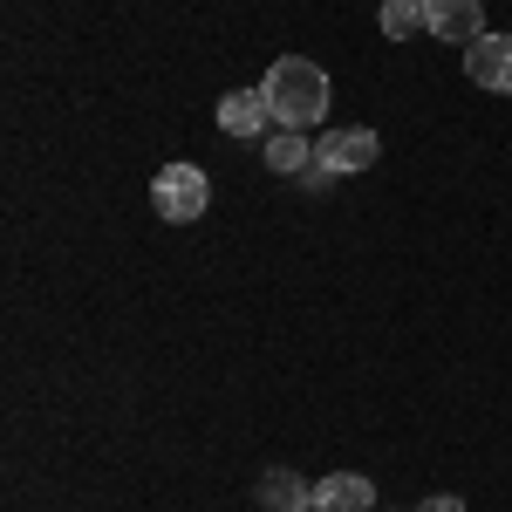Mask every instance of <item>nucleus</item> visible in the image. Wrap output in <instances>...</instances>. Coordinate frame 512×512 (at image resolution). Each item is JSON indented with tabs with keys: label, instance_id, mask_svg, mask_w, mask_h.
<instances>
[{
	"label": "nucleus",
	"instance_id": "f257e3e1",
	"mask_svg": "<svg viewBox=\"0 0 512 512\" xmlns=\"http://www.w3.org/2000/svg\"><path fill=\"white\" fill-rule=\"evenodd\" d=\"M260 89H267V103H274L280 130H308V123H321V110H328V76H321L308 55H280Z\"/></svg>",
	"mask_w": 512,
	"mask_h": 512
},
{
	"label": "nucleus",
	"instance_id": "f03ea898",
	"mask_svg": "<svg viewBox=\"0 0 512 512\" xmlns=\"http://www.w3.org/2000/svg\"><path fill=\"white\" fill-rule=\"evenodd\" d=\"M151 205H158V219H171V226H192V219H205V205H212V185H205L198 164H164L158 185H151Z\"/></svg>",
	"mask_w": 512,
	"mask_h": 512
},
{
	"label": "nucleus",
	"instance_id": "7ed1b4c3",
	"mask_svg": "<svg viewBox=\"0 0 512 512\" xmlns=\"http://www.w3.org/2000/svg\"><path fill=\"white\" fill-rule=\"evenodd\" d=\"M465 76L478 82V89H492V96H512V35H485L465 48Z\"/></svg>",
	"mask_w": 512,
	"mask_h": 512
},
{
	"label": "nucleus",
	"instance_id": "20e7f679",
	"mask_svg": "<svg viewBox=\"0 0 512 512\" xmlns=\"http://www.w3.org/2000/svg\"><path fill=\"white\" fill-rule=\"evenodd\" d=\"M424 35L472 48L485 35V14H478V0H424Z\"/></svg>",
	"mask_w": 512,
	"mask_h": 512
},
{
	"label": "nucleus",
	"instance_id": "39448f33",
	"mask_svg": "<svg viewBox=\"0 0 512 512\" xmlns=\"http://www.w3.org/2000/svg\"><path fill=\"white\" fill-rule=\"evenodd\" d=\"M376 151H383V144H376V130H328V137L315 144V158L328 164L335 178H349V171H369V164H376Z\"/></svg>",
	"mask_w": 512,
	"mask_h": 512
},
{
	"label": "nucleus",
	"instance_id": "423d86ee",
	"mask_svg": "<svg viewBox=\"0 0 512 512\" xmlns=\"http://www.w3.org/2000/svg\"><path fill=\"white\" fill-rule=\"evenodd\" d=\"M267 123H274L267 89H226V96H219V130H226V137H260Z\"/></svg>",
	"mask_w": 512,
	"mask_h": 512
},
{
	"label": "nucleus",
	"instance_id": "0eeeda50",
	"mask_svg": "<svg viewBox=\"0 0 512 512\" xmlns=\"http://www.w3.org/2000/svg\"><path fill=\"white\" fill-rule=\"evenodd\" d=\"M253 492H260V512H308V506H315V485H308L301 472H287V465L260 472Z\"/></svg>",
	"mask_w": 512,
	"mask_h": 512
},
{
	"label": "nucleus",
	"instance_id": "6e6552de",
	"mask_svg": "<svg viewBox=\"0 0 512 512\" xmlns=\"http://www.w3.org/2000/svg\"><path fill=\"white\" fill-rule=\"evenodd\" d=\"M369 506H376V492H369V478H362V472L315 478V512H369Z\"/></svg>",
	"mask_w": 512,
	"mask_h": 512
},
{
	"label": "nucleus",
	"instance_id": "1a4fd4ad",
	"mask_svg": "<svg viewBox=\"0 0 512 512\" xmlns=\"http://www.w3.org/2000/svg\"><path fill=\"white\" fill-rule=\"evenodd\" d=\"M260 151H267V171H280V178H301V171L315 164V144H308L301 130H274Z\"/></svg>",
	"mask_w": 512,
	"mask_h": 512
},
{
	"label": "nucleus",
	"instance_id": "9d476101",
	"mask_svg": "<svg viewBox=\"0 0 512 512\" xmlns=\"http://www.w3.org/2000/svg\"><path fill=\"white\" fill-rule=\"evenodd\" d=\"M376 21H383V35H390V41H410L417 28H424V0H383Z\"/></svg>",
	"mask_w": 512,
	"mask_h": 512
},
{
	"label": "nucleus",
	"instance_id": "9b49d317",
	"mask_svg": "<svg viewBox=\"0 0 512 512\" xmlns=\"http://www.w3.org/2000/svg\"><path fill=\"white\" fill-rule=\"evenodd\" d=\"M417 512H465V499H424Z\"/></svg>",
	"mask_w": 512,
	"mask_h": 512
},
{
	"label": "nucleus",
	"instance_id": "f8f14e48",
	"mask_svg": "<svg viewBox=\"0 0 512 512\" xmlns=\"http://www.w3.org/2000/svg\"><path fill=\"white\" fill-rule=\"evenodd\" d=\"M308 512H315V506H308Z\"/></svg>",
	"mask_w": 512,
	"mask_h": 512
}]
</instances>
